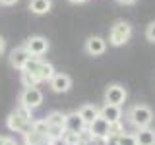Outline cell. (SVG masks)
<instances>
[{
	"label": "cell",
	"mask_w": 155,
	"mask_h": 145,
	"mask_svg": "<svg viewBox=\"0 0 155 145\" xmlns=\"http://www.w3.org/2000/svg\"><path fill=\"white\" fill-rule=\"evenodd\" d=\"M128 120L134 128H147L153 122V110L147 105H134L128 112Z\"/></svg>",
	"instance_id": "cell-1"
},
{
	"label": "cell",
	"mask_w": 155,
	"mask_h": 145,
	"mask_svg": "<svg viewBox=\"0 0 155 145\" xmlns=\"http://www.w3.org/2000/svg\"><path fill=\"white\" fill-rule=\"evenodd\" d=\"M132 37V25L128 21H116L113 27H110L109 33V43L113 47H122L130 41Z\"/></svg>",
	"instance_id": "cell-2"
},
{
	"label": "cell",
	"mask_w": 155,
	"mask_h": 145,
	"mask_svg": "<svg viewBox=\"0 0 155 145\" xmlns=\"http://www.w3.org/2000/svg\"><path fill=\"white\" fill-rule=\"evenodd\" d=\"M87 134H89L91 139H107L113 134V124H109L103 116L99 114L93 122L87 124Z\"/></svg>",
	"instance_id": "cell-3"
},
{
	"label": "cell",
	"mask_w": 155,
	"mask_h": 145,
	"mask_svg": "<svg viewBox=\"0 0 155 145\" xmlns=\"http://www.w3.org/2000/svg\"><path fill=\"white\" fill-rule=\"evenodd\" d=\"M27 48V52L31 56H35V58H41L43 54H47V50H48V41L45 37H41V35H33V37H29L27 41H25V45H23Z\"/></svg>",
	"instance_id": "cell-4"
},
{
	"label": "cell",
	"mask_w": 155,
	"mask_h": 145,
	"mask_svg": "<svg viewBox=\"0 0 155 145\" xmlns=\"http://www.w3.org/2000/svg\"><path fill=\"white\" fill-rule=\"evenodd\" d=\"M126 97H128V91H126L124 85L120 83H110L105 91V103L109 105H124Z\"/></svg>",
	"instance_id": "cell-5"
},
{
	"label": "cell",
	"mask_w": 155,
	"mask_h": 145,
	"mask_svg": "<svg viewBox=\"0 0 155 145\" xmlns=\"http://www.w3.org/2000/svg\"><path fill=\"white\" fill-rule=\"evenodd\" d=\"M19 103L25 105L27 108H37V106H41L43 103V93L41 89H37V87H25V91L21 93V97H19Z\"/></svg>",
	"instance_id": "cell-6"
},
{
	"label": "cell",
	"mask_w": 155,
	"mask_h": 145,
	"mask_svg": "<svg viewBox=\"0 0 155 145\" xmlns=\"http://www.w3.org/2000/svg\"><path fill=\"white\" fill-rule=\"evenodd\" d=\"M29 60H31V54L27 52L25 47H18V48H14V50L10 52V64H12V68H16L19 72L27 66Z\"/></svg>",
	"instance_id": "cell-7"
},
{
	"label": "cell",
	"mask_w": 155,
	"mask_h": 145,
	"mask_svg": "<svg viewBox=\"0 0 155 145\" xmlns=\"http://www.w3.org/2000/svg\"><path fill=\"white\" fill-rule=\"evenodd\" d=\"M87 122L80 116V112H70L66 114V132H74V134H85Z\"/></svg>",
	"instance_id": "cell-8"
},
{
	"label": "cell",
	"mask_w": 155,
	"mask_h": 145,
	"mask_svg": "<svg viewBox=\"0 0 155 145\" xmlns=\"http://www.w3.org/2000/svg\"><path fill=\"white\" fill-rule=\"evenodd\" d=\"M107 50V41L99 35H93L85 41V52L89 56H101Z\"/></svg>",
	"instance_id": "cell-9"
},
{
	"label": "cell",
	"mask_w": 155,
	"mask_h": 145,
	"mask_svg": "<svg viewBox=\"0 0 155 145\" xmlns=\"http://www.w3.org/2000/svg\"><path fill=\"white\" fill-rule=\"evenodd\" d=\"M99 114L103 116V118H105L109 124H113V126H116V124L120 122V118H122V110H120V105H109V103H105V105H103V108L99 110Z\"/></svg>",
	"instance_id": "cell-10"
},
{
	"label": "cell",
	"mask_w": 155,
	"mask_h": 145,
	"mask_svg": "<svg viewBox=\"0 0 155 145\" xmlns=\"http://www.w3.org/2000/svg\"><path fill=\"white\" fill-rule=\"evenodd\" d=\"M48 83H51V89L54 91V93H66L72 87V77L68 74H54Z\"/></svg>",
	"instance_id": "cell-11"
},
{
	"label": "cell",
	"mask_w": 155,
	"mask_h": 145,
	"mask_svg": "<svg viewBox=\"0 0 155 145\" xmlns=\"http://www.w3.org/2000/svg\"><path fill=\"white\" fill-rule=\"evenodd\" d=\"M6 126H8V130H12V132H16V134H21V132H25V128H27V122L19 116L16 110H14L12 114L8 116V120H6Z\"/></svg>",
	"instance_id": "cell-12"
},
{
	"label": "cell",
	"mask_w": 155,
	"mask_h": 145,
	"mask_svg": "<svg viewBox=\"0 0 155 145\" xmlns=\"http://www.w3.org/2000/svg\"><path fill=\"white\" fill-rule=\"evenodd\" d=\"M136 139H138V145H155V130L151 126L140 128L136 132Z\"/></svg>",
	"instance_id": "cell-13"
},
{
	"label": "cell",
	"mask_w": 155,
	"mask_h": 145,
	"mask_svg": "<svg viewBox=\"0 0 155 145\" xmlns=\"http://www.w3.org/2000/svg\"><path fill=\"white\" fill-rule=\"evenodd\" d=\"M52 8V0H29V10L35 16H45L51 12Z\"/></svg>",
	"instance_id": "cell-14"
},
{
	"label": "cell",
	"mask_w": 155,
	"mask_h": 145,
	"mask_svg": "<svg viewBox=\"0 0 155 145\" xmlns=\"http://www.w3.org/2000/svg\"><path fill=\"white\" fill-rule=\"evenodd\" d=\"M99 110L101 108H97L95 105H84V106H80V110H78V112H80V116L85 120L87 124H89V122H93L97 116H99Z\"/></svg>",
	"instance_id": "cell-15"
},
{
	"label": "cell",
	"mask_w": 155,
	"mask_h": 145,
	"mask_svg": "<svg viewBox=\"0 0 155 145\" xmlns=\"http://www.w3.org/2000/svg\"><path fill=\"white\" fill-rule=\"evenodd\" d=\"M47 137L41 134H37L35 130H29V132L23 134V143L25 145H45Z\"/></svg>",
	"instance_id": "cell-16"
},
{
	"label": "cell",
	"mask_w": 155,
	"mask_h": 145,
	"mask_svg": "<svg viewBox=\"0 0 155 145\" xmlns=\"http://www.w3.org/2000/svg\"><path fill=\"white\" fill-rule=\"evenodd\" d=\"M54 74H56L54 66H52L51 62H41V66H39V79L41 81H51Z\"/></svg>",
	"instance_id": "cell-17"
},
{
	"label": "cell",
	"mask_w": 155,
	"mask_h": 145,
	"mask_svg": "<svg viewBox=\"0 0 155 145\" xmlns=\"http://www.w3.org/2000/svg\"><path fill=\"white\" fill-rule=\"evenodd\" d=\"M21 83H23V87H37L41 83V79H39V76L33 74V72L21 70Z\"/></svg>",
	"instance_id": "cell-18"
},
{
	"label": "cell",
	"mask_w": 155,
	"mask_h": 145,
	"mask_svg": "<svg viewBox=\"0 0 155 145\" xmlns=\"http://www.w3.org/2000/svg\"><path fill=\"white\" fill-rule=\"evenodd\" d=\"M47 122L48 126H64L66 128V114L60 112V110H54V112H51L47 116Z\"/></svg>",
	"instance_id": "cell-19"
},
{
	"label": "cell",
	"mask_w": 155,
	"mask_h": 145,
	"mask_svg": "<svg viewBox=\"0 0 155 145\" xmlns=\"http://www.w3.org/2000/svg\"><path fill=\"white\" fill-rule=\"evenodd\" d=\"M64 132H66L64 126H48V135H47V139H48V141H60L62 135H64Z\"/></svg>",
	"instance_id": "cell-20"
},
{
	"label": "cell",
	"mask_w": 155,
	"mask_h": 145,
	"mask_svg": "<svg viewBox=\"0 0 155 145\" xmlns=\"http://www.w3.org/2000/svg\"><path fill=\"white\" fill-rule=\"evenodd\" d=\"M116 141H118V145H138L136 134H126V132H120L116 135Z\"/></svg>",
	"instance_id": "cell-21"
},
{
	"label": "cell",
	"mask_w": 155,
	"mask_h": 145,
	"mask_svg": "<svg viewBox=\"0 0 155 145\" xmlns=\"http://www.w3.org/2000/svg\"><path fill=\"white\" fill-rule=\"evenodd\" d=\"M31 130H35L37 134H41V135H48V122H47V118H43V120H33L31 122Z\"/></svg>",
	"instance_id": "cell-22"
},
{
	"label": "cell",
	"mask_w": 155,
	"mask_h": 145,
	"mask_svg": "<svg viewBox=\"0 0 155 145\" xmlns=\"http://www.w3.org/2000/svg\"><path fill=\"white\" fill-rule=\"evenodd\" d=\"M62 143L64 145H81V134L64 132V135H62Z\"/></svg>",
	"instance_id": "cell-23"
},
{
	"label": "cell",
	"mask_w": 155,
	"mask_h": 145,
	"mask_svg": "<svg viewBox=\"0 0 155 145\" xmlns=\"http://www.w3.org/2000/svg\"><path fill=\"white\" fill-rule=\"evenodd\" d=\"M16 112H18L19 116H21V118L25 120L27 124H31V122H33V120H31V108H27L25 105H21V103H19V106L16 108Z\"/></svg>",
	"instance_id": "cell-24"
},
{
	"label": "cell",
	"mask_w": 155,
	"mask_h": 145,
	"mask_svg": "<svg viewBox=\"0 0 155 145\" xmlns=\"http://www.w3.org/2000/svg\"><path fill=\"white\" fill-rule=\"evenodd\" d=\"M145 39H147L149 43H155V21H151L145 27Z\"/></svg>",
	"instance_id": "cell-25"
},
{
	"label": "cell",
	"mask_w": 155,
	"mask_h": 145,
	"mask_svg": "<svg viewBox=\"0 0 155 145\" xmlns=\"http://www.w3.org/2000/svg\"><path fill=\"white\" fill-rule=\"evenodd\" d=\"M18 0H0V4H4V6H14Z\"/></svg>",
	"instance_id": "cell-26"
},
{
	"label": "cell",
	"mask_w": 155,
	"mask_h": 145,
	"mask_svg": "<svg viewBox=\"0 0 155 145\" xmlns=\"http://www.w3.org/2000/svg\"><path fill=\"white\" fill-rule=\"evenodd\" d=\"M116 2H120V4H124V6H130V4H134L136 0H116Z\"/></svg>",
	"instance_id": "cell-27"
},
{
	"label": "cell",
	"mask_w": 155,
	"mask_h": 145,
	"mask_svg": "<svg viewBox=\"0 0 155 145\" xmlns=\"http://www.w3.org/2000/svg\"><path fill=\"white\" fill-rule=\"evenodd\" d=\"M4 48H6V43H4V39H2V37H0V54L4 52Z\"/></svg>",
	"instance_id": "cell-28"
},
{
	"label": "cell",
	"mask_w": 155,
	"mask_h": 145,
	"mask_svg": "<svg viewBox=\"0 0 155 145\" xmlns=\"http://www.w3.org/2000/svg\"><path fill=\"white\" fill-rule=\"evenodd\" d=\"M4 145H18V143H16V139H12V137H6V143H4Z\"/></svg>",
	"instance_id": "cell-29"
},
{
	"label": "cell",
	"mask_w": 155,
	"mask_h": 145,
	"mask_svg": "<svg viewBox=\"0 0 155 145\" xmlns=\"http://www.w3.org/2000/svg\"><path fill=\"white\" fill-rule=\"evenodd\" d=\"M68 2H72V4H84V2H87V0H68Z\"/></svg>",
	"instance_id": "cell-30"
},
{
	"label": "cell",
	"mask_w": 155,
	"mask_h": 145,
	"mask_svg": "<svg viewBox=\"0 0 155 145\" xmlns=\"http://www.w3.org/2000/svg\"><path fill=\"white\" fill-rule=\"evenodd\" d=\"M6 143V137H4V135H0V145H4Z\"/></svg>",
	"instance_id": "cell-31"
}]
</instances>
